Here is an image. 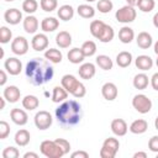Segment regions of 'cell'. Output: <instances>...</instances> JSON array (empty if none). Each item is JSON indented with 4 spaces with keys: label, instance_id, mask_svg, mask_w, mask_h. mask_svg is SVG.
<instances>
[{
    "label": "cell",
    "instance_id": "obj_1",
    "mask_svg": "<svg viewBox=\"0 0 158 158\" xmlns=\"http://www.w3.org/2000/svg\"><path fill=\"white\" fill-rule=\"evenodd\" d=\"M26 77L28 81L33 85H43L49 81L53 75L54 70L49 64L48 59L43 58H33L26 64Z\"/></svg>",
    "mask_w": 158,
    "mask_h": 158
},
{
    "label": "cell",
    "instance_id": "obj_2",
    "mask_svg": "<svg viewBox=\"0 0 158 158\" xmlns=\"http://www.w3.org/2000/svg\"><path fill=\"white\" fill-rule=\"evenodd\" d=\"M81 106L75 100H68L60 104L56 109V117L62 126L70 127L80 122L81 120Z\"/></svg>",
    "mask_w": 158,
    "mask_h": 158
},
{
    "label": "cell",
    "instance_id": "obj_3",
    "mask_svg": "<svg viewBox=\"0 0 158 158\" xmlns=\"http://www.w3.org/2000/svg\"><path fill=\"white\" fill-rule=\"evenodd\" d=\"M40 149L41 153L47 158H60L64 156L63 149L56 143V141H49V139L43 141L40 146Z\"/></svg>",
    "mask_w": 158,
    "mask_h": 158
},
{
    "label": "cell",
    "instance_id": "obj_4",
    "mask_svg": "<svg viewBox=\"0 0 158 158\" xmlns=\"http://www.w3.org/2000/svg\"><path fill=\"white\" fill-rule=\"evenodd\" d=\"M132 106L139 114H147L152 109V101L148 96H146L143 94H137L132 99Z\"/></svg>",
    "mask_w": 158,
    "mask_h": 158
},
{
    "label": "cell",
    "instance_id": "obj_5",
    "mask_svg": "<svg viewBox=\"0 0 158 158\" xmlns=\"http://www.w3.org/2000/svg\"><path fill=\"white\" fill-rule=\"evenodd\" d=\"M116 16V20L118 22H122V23H128V22H132L135 21L137 14H136V10L133 6H130V5H126V6H122L121 9H118L115 14Z\"/></svg>",
    "mask_w": 158,
    "mask_h": 158
},
{
    "label": "cell",
    "instance_id": "obj_6",
    "mask_svg": "<svg viewBox=\"0 0 158 158\" xmlns=\"http://www.w3.org/2000/svg\"><path fill=\"white\" fill-rule=\"evenodd\" d=\"M52 116L48 111L41 110L35 115V125L38 130H47L52 125Z\"/></svg>",
    "mask_w": 158,
    "mask_h": 158
},
{
    "label": "cell",
    "instance_id": "obj_7",
    "mask_svg": "<svg viewBox=\"0 0 158 158\" xmlns=\"http://www.w3.org/2000/svg\"><path fill=\"white\" fill-rule=\"evenodd\" d=\"M11 51L17 56H23L28 51V42L25 37L19 36L11 42Z\"/></svg>",
    "mask_w": 158,
    "mask_h": 158
},
{
    "label": "cell",
    "instance_id": "obj_8",
    "mask_svg": "<svg viewBox=\"0 0 158 158\" xmlns=\"http://www.w3.org/2000/svg\"><path fill=\"white\" fill-rule=\"evenodd\" d=\"M4 67L6 69V72L11 75H17L20 74L21 69H22V64L20 62V59L15 58V57H11V58H7L4 63Z\"/></svg>",
    "mask_w": 158,
    "mask_h": 158
},
{
    "label": "cell",
    "instance_id": "obj_9",
    "mask_svg": "<svg viewBox=\"0 0 158 158\" xmlns=\"http://www.w3.org/2000/svg\"><path fill=\"white\" fill-rule=\"evenodd\" d=\"M31 46L35 51L41 52L48 47V37L44 33H37L31 41Z\"/></svg>",
    "mask_w": 158,
    "mask_h": 158
},
{
    "label": "cell",
    "instance_id": "obj_10",
    "mask_svg": "<svg viewBox=\"0 0 158 158\" xmlns=\"http://www.w3.org/2000/svg\"><path fill=\"white\" fill-rule=\"evenodd\" d=\"M10 117H11L12 122L16 123V125H19V126H23V125H26L27 121H28V116H27L26 111L22 110V109H17V107L11 110Z\"/></svg>",
    "mask_w": 158,
    "mask_h": 158
},
{
    "label": "cell",
    "instance_id": "obj_11",
    "mask_svg": "<svg viewBox=\"0 0 158 158\" xmlns=\"http://www.w3.org/2000/svg\"><path fill=\"white\" fill-rule=\"evenodd\" d=\"M101 94L104 96V99H106L107 101H112L117 98V86L114 84V83H105L101 88Z\"/></svg>",
    "mask_w": 158,
    "mask_h": 158
},
{
    "label": "cell",
    "instance_id": "obj_12",
    "mask_svg": "<svg viewBox=\"0 0 158 158\" xmlns=\"http://www.w3.org/2000/svg\"><path fill=\"white\" fill-rule=\"evenodd\" d=\"M4 19L10 25H17L22 20V12L17 9H9L4 14Z\"/></svg>",
    "mask_w": 158,
    "mask_h": 158
},
{
    "label": "cell",
    "instance_id": "obj_13",
    "mask_svg": "<svg viewBox=\"0 0 158 158\" xmlns=\"http://www.w3.org/2000/svg\"><path fill=\"white\" fill-rule=\"evenodd\" d=\"M20 96H21V91L15 85H9L4 89V98L9 102H17L20 100Z\"/></svg>",
    "mask_w": 158,
    "mask_h": 158
},
{
    "label": "cell",
    "instance_id": "obj_14",
    "mask_svg": "<svg viewBox=\"0 0 158 158\" xmlns=\"http://www.w3.org/2000/svg\"><path fill=\"white\" fill-rule=\"evenodd\" d=\"M127 130H128V127H127V123H126L125 120H122V118L112 120V122H111V131L114 132V135H116V136H125L127 133Z\"/></svg>",
    "mask_w": 158,
    "mask_h": 158
},
{
    "label": "cell",
    "instance_id": "obj_15",
    "mask_svg": "<svg viewBox=\"0 0 158 158\" xmlns=\"http://www.w3.org/2000/svg\"><path fill=\"white\" fill-rule=\"evenodd\" d=\"M95 72H96V69H95V65H94L93 63H84V64H81V65L79 67V69H78L79 77H80L81 79H85V80L91 79V78L95 75Z\"/></svg>",
    "mask_w": 158,
    "mask_h": 158
},
{
    "label": "cell",
    "instance_id": "obj_16",
    "mask_svg": "<svg viewBox=\"0 0 158 158\" xmlns=\"http://www.w3.org/2000/svg\"><path fill=\"white\" fill-rule=\"evenodd\" d=\"M78 83H79V80H78L74 75H72V74H65V75H63V77H62V80H60L62 86H63L69 94L73 93V90L75 89V86L78 85Z\"/></svg>",
    "mask_w": 158,
    "mask_h": 158
},
{
    "label": "cell",
    "instance_id": "obj_17",
    "mask_svg": "<svg viewBox=\"0 0 158 158\" xmlns=\"http://www.w3.org/2000/svg\"><path fill=\"white\" fill-rule=\"evenodd\" d=\"M136 63V67L143 72L146 70H149L152 67H153V59L149 57V56H146V54H142V56H138L135 60Z\"/></svg>",
    "mask_w": 158,
    "mask_h": 158
},
{
    "label": "cell",
    "instance_id": "obj_18",
    "mask_svg": "<svg viewBox=\"0 0 158 158\" xmlns=\"http://www.w3.org/2000/svg\"><path fill=\"white\" fill-rule=\"evenodd\" d=\"M148 128V122L143 118H138V120H135L131 125H130V131L135 135H141V133H144Z\"/></svg>",
    "mask_w": 158,
    "mask_h": 158
},
{
    "label": "cell",
    "instance_id": "obj_19",
    "mask_svg": "<svg viewBox=\"0 0 158 158\" xmlns=\"http://www.w3.org/2000/svg\"><path fill=\"white\" fill-rule=\"evenodd\" d=\"M136 42H137V46L139 47V48H142V49H147V48H149L151 46H152V42H153V40H152V36L148 33V32H139L138 33V36H137V38H136Z\"/></svg>",
    "mask_w": 158,
    "mask_h": 158
},
{
    "label": "cell",
    "instance_id": "obj_20",
    "mask_svg": "<svg viewBox=\"0 0 158 158\" xmlns=\"http://www.w3.org/2000/svg\"><path fill=\"white\" fill-rule=\"evenodd\" d=\"M38 28V20L37 17L32 16V15H28L27 17H25L23 20V30L27 32V33H35Z\"/></svg>",
    "mask_w": 158,
    "mask_h": 158
},
{
    "label": "cell",
    "instance_id": "obj_21",
    "mask_svg": "<svg viewBox=\"0 0 158 158\" xmlns=\"http://www.w3.org/2000/svg\"><path fill=\"white\" fill-rule=\"evenodd\" d=\"M56 43L60 48H68L72 44V36H70V33L67 32V31H60L56 36Z\"/></svg>",
    "mask_w": 158,
    "mask_h": 158
},
{
    "label": "cell",
    "instance_id": "obj_22",
    "mask_svg": "<svg viewBox=\"0 0 158 158\" xmlns=\"http://www.w3.org/2000/svg\"><path fill=\"white\" fill-rule=\"evenodd\" d=\"M59 26V21L56 17H46L41 22V28L44 32H53Z\"/></svg>",
    "mask_w": 158,
    "mask_h": 158
},
{
    "label": "cell",
    "instance_id": "obj_23",
    "mask_svg": "<svg viewBox=\"0 0 158 158\" xmlns=\"http://www.w3.org/2000/svg\"><path fill=\"white\" fill-rule=\"evenodd\" d=\"M133 38H135V32H133V30L131 27L123 26L122 28H120V31H118V40L122 43H131Z\"/></svg>",
    "mask_w": 158,
    "mask_h": 158
},
{
    "label": "cell",
    "instance_id": "obj_24",
    "mask_svg": "<svg viewBox=\"0 0 158 158\" xmlns=\"http://www.w3.org/2000/svg\"><path fill=\"white\" fill-rule=\"evenodd\" d=\"M131 62H132V54L127 51H122L116 56V63L121 68L128 67L131 64Z\"/></svg>",
    "mask_w": 158,
    "mask_h": 158
},
{
    "label": "cell",
    "instance_id": "obj_25",
    "mask_svg": "<svg viewBox=\"0 0 158 158\" xmlns=\"http://www.w3.org/2000/svg\"><path fill=\"white\" fill-rule=\"evenodd\" d=\"M57 14H58V17H59L60 20H63V21H69V20H72L73 16H74V9H73L70 5H63V6H60V7L58 9Z\"/></svg>",
    "mask_w": 158,
    "mask_h": 158
},
{
    "label": "cell",
    "instance_id": "obj_26",
    "mask_svg": "<svg viewBox=\"0 0 158 158\" xmlns=\"http://www.w3.org/2000/svg\"><path fill=\"white\" fill-rule=\"evenodd\" d=\"M84 58H85V56H84L81 48H73V49H70V51L68 52V59H69V62L73 63V64H79V63H81V62L84 60Z\"/></svg>",
    "mask_w": 158,
    "mask_h": 158
},
{
    "label": "cell",
    "instance_id": "obj_27",
    "mask_svg": "<svg viewBox=\"0 0 158 158\" xmlns=\"http://www.w3.org/2000/svg\"><path fill=\"white\" fill-rule=\"evenodd\" d=\"M30 138H31L30 132H28L27 130H23V128H22V130H19V131L16 132V135H15V142H16V144L20 146V147H23V146L28 144Z\"/></svg>",
    "mask_w": 158,
    "mask_h": 158
},
{
    "label": "cell",
    "instance_id": "obj_28",
    "mask_svg": "<svg viewBox=\"0 0 158 158\" xmlns=\"http://www.w3.org/2000/svg\"><path fill=\"white\" fill-rule=\"evenodd\" d=\"M40 105V100L37 96L35 95H26L23 99H22V106L26 109V110H35L37 109Z\"/></svg>",
    "mask_w": 158,
    "mask_h": 158
},
{
    "label": "cell",
    "instance_id": "obj_29",
    "mask_svg": "<svg viewBox=\"0 0 158 158\" xmlns=\"http://www.w3.org/2000/svg\"><path fill=\"white\" fill-rule=\"evenodd\" d=\"M44 58L48 59L52 63H60L62 58H63V54H62L60 51H58L56 48H49L44 52Z\"/></svg>",
    "mask_w": 158,
    "mask_h": 158
},
{
    "label": "cell",
    "instance_id": "obj_30",
    "mask_svg": "<svg viewBox=\"0 0 158 158\" xmlns=\"http://www.w3.org/2000/svg\"><path fill=\"white\" fill-rule=\"evenodd\" d=\"M148 83H149L148 77L144 73H139V74L135 75V78H133V86L136 89H138V90L146 89L148 86Z\"/></svg>",
    "mask_w": 158,
    "mask_h": 158
},
{
    "label": "cell",
    "instance_id": "obj_31",
    "mask_svg": "<svg viewBox=\"0 0 158 158\" xmlns=\"http://www.w3.org/2000/svg\"><path fill=\"white\" fill-rule=\"evenodd\" d=\"M68 91L63 86H54L52 93V101L53 102H62L67 99Z\"/></svg>",
    "mask_w": 158,
    "mask_h": 158
},
{
    "label": "cell",
    "instance_id": "obj_32",
    "mask_svg": "<svg viewBox=\"0 0 158 158\" xmlns=\"http://www.w3.org/2000/svg\"><path fill=\"white\" fill-rule=\"evenodd\" d=\"M96 64L104 70H110V69H112V65H114L112 59L105 54H100L96 57Z\"/></svg>",
    "mask_w": 158,
    "mask_h": 158
},
{
    "label": "cell",
    "instance_id": "obj_33",
    "mask_svg": "<svg viewBox=\"0 0 158 158\" xmlns=\"http://www.w3.org/2000/svg\"><path fill=\"white\" fill-rule=\"evenodd\" d=\"M77 11H78V15L81 16L83 19H91V17H94V15H95L94 7L90 6V5H85V4L79 5L78 9H77Z\"/></svg>",
    "mask_w": 158,
    "mask_h": 158
},
{
    "label": "cell",
    "instance_id": "obj_34",
    "mask_svg": "<svg viewBox=\"0 0 158 158\" xmlns=\"http://www.w3.org/2000/svg\"><path fill=\"white\" fill-rule=\"evenodd\" d=\"M114 36H115L114 28H112L111 26H109V25H105V27H104V30L101 31V33H100V36H99V38H98V40H99L100 42L107 43V42L112 41Z\"/></svg>",
    "mask_w": 158,
    "mask_h": 158
},
{
    "label": "cell",
    "instance_id": "obj_35",
    "mask_svg": "<svg viewBox=\"0 0 158 158\" xmlns=\"http://www.w3.org/2000/svg\"><path fill=\"white\" fill-rule=\"evenodd\" d=\"M105 25H106V23L102 22L101 20H94V21H91V23H90V33H91L95 38H99V36H100L101 31L104 30Z\"/></svg>",
    "mask_w": 158,
    "mask_h": 158
},
{
    "label": "cell",
    "instance_id": "obj_36",
    "mask_svg": "<svg viewBox=\"0 0 158 158\" xmlns=\"http://www.w3.org/2000/svg\"><path fill=\"white\" fill-rule=\"evenodd\" d=\"M80 48H81L85 57H91L96 52V44H95L94 41H85Z\"/></svg>",
    "mask_w": 158,
    "mask_h": 158
},
{
    "label": "cell",
    "instance_id": "obj_37",
    "mask_svg": "<svg viewBox=\"0 0 158 158\" xmlns=\"http://www.w3.org/2000/svg\"><path fill=\"white\" fill-rule=\"evenodd\" d=\"M96 7L101 14H107V12H110L112 10L114 4H112L111 0H99Z\"/></svg>",
    "mask_w": 158,
    "mask_h": 158
},
{
    "label": "cell",
    "instance_id": "obj_38",
    "mask_svg": "<svg viewBox=\"0 0 158 158\" xmlns=\"http://www.w3.org/2000/svg\"><path fill=\"white\" fill-rule=\"evenodd\" d=\"M37 7H38V2L36 0H25L22 2V10L25 12L30 14V15L33 14V12H36Z\"/></svg>",
    "mask_w": 158,
    "mask_h": 158
},
{
    "label": "cell",
    "instance_id": "obj_39",
    "mask_svg": "<svg viewBox=\"0 0 158 158\" xmlns=\"http://www.w3.org/2000/svg\"><path fill=\"white\" fill-rule=\"evenodd\" d=\"M40 5H41V9H42L43 11L51 12V11H53V10L57 9L58 1H57V0H41Z\"/></svg>",
    "mask_w": 158,
    "mask_h": 158
},
{
    "label": "cell",
    "instance_id": "obj_40",
    "mask_svg": "<svg viewBox=\"0 0 158 158\" xmlns=\"http://www.w3.org/2000/svg\"><path fill=\"white\" fill-rule=\"evenodd\" d=\"M102 146H105V147H107V148H110V149H112L114 152L117 153V152H118V148H120V142H118L117 138L109 137V138H106V139L104 141Z\"/></svg>",
    "mask_w": 158,
    "mask_h": 158
},
{
    "label": "cell",
    "instance_id": "obj_41",
    "mask_svg": "<svg viewBox=\"0 0 158 158\" xmlns=\"http://www.w3.org/2000/svg\"><path fill=\"white\" fill-rule=\"evenodd\" d=\"M154 0H141L138 4V9L143 12H151L154 9Z\"/></svg>",
    "mask_w": 158,
    "mask_h": 158
},
{
    "label": "cell",
    "instance_id": "obj_42",
    "mask_svg": "<svg viewBox=\"0 0 158 158\" xmlns=\"http://www.w3.org/2000/svg\"><path fill=\"white\" fill-rule=\"evenodd\" d=\"M11 37H12V32L6 26H1L0 27V42L7 43V42H10Z\"/></svg>",
    "mask_w": 158,
    "mask_h": 158
},
{
    "label": "cell",
    "instance_id": "obj_43",
    "mask_svg": "<svg viewBox=\"0 0 158 158\" xmlns=\"http://www.w3.org/2000/svg\"><path fill=\"white\" fill-rule=\"evenodd\" d=\"M20 156V152L15 147H6L2 151V157L4 158H17Z\"/></svg>",
    "mask_w": 158,
    "mask_h": 158
},
{
    "label": "cell",
    "instance_id": "obj_44",
    "mask_svg": "<svg viewBox=\"0 0 158 158\" xmlns=\"http://www.w3.org/2000/svg\"><path fill=\"white\" fill-rule=\"evenodd\" d=\"M85 94H86V89H85V86H84V84L83 83H78V85L75 86V89L73 90V93H72V95L74 96V98H83V96H85Z\"/></svg>",
    "mask_w": 158,
    "mask_h": 158
},
{
    "label": "cell",
    "instance_id": "obj_45",
    "mask_svg": "<svg viewBox=\"0 0 158 158\" xmlns=\"http://www.w3.org/2000/svg\"><path fill=\"white\" fill-rule=\"evenodd\" d=\"M10 133V126L6 121L0 122V139H5Z\"/></svg>",
    "mask_w": 158,
    "mask_h": 158
},
{
    "label": "cell",
    "instance_id": "obj_46",
    "mask_svg": "<svg viewBox=\"0 0 158 158\" xmlns=\"http://www.w3.org/2000/svg\"><path fill=\"white\" fill-rule=\"evenodd\" d=\"M54 141H56V143L63 149L64 154L69 153V151H70V143H69L67 139H64V138H57V139H54Z\"/></svg>",
    "mask_w": 158,
    "mask_h": 158
},
{
    "label": "cell",
    "instance_id": "obj_47",
    "mask_svg": "<svg viewBox=\"0 0 158 158\" xmlns=\"http://www.w3.org/2000/svg\"><path fill=\"white\" fill-rule=\"evenodd\" d=\"M116 156V152H114L112 149L102 146L101 149H100V157L101 158H114Z\"/></svg>",
    "mask_w": 158,
    "mask_h": 158
},
{
    "label": "cell",
    "instance_id": "obj_48",
    "mask_svg": "<svg viewBox=\"0 0 158 158\" xmlns=\"http://www.w3.org/2000/svg\"><path fill=\"white\" fill-rule=\"evenodd\" d=\"M148 148H149L152 152L158 153V136L151 137V139L148 141Z\"/></svg>",
    "mask_w": 158,
    "mask_h": 158
},
{
    "label": "cell",
    "instance_id": "obj_49",
    "mask_svg": "<svg viewBox=\"0 0 158 158\" xmlns=\"http://www.w3.org/2000/svg\"><path fill=\"white\" fill-rule=\"evenodd\" d=\"M72 158H89V153L85 151H77L72 153Z\"/></svg>",
    "mask_w": 158,
    "mask_h": 158
},
{
    "label": "cell",
    "instance_id": "obj_50",
    "mask_svg": "<svg viewBox=\"0 0 158 158\" xmlns=\"http://www.w3.org/2000/svg\"><path fill=\"white\" fill-rule=\"evenodd\" d=\"M151 85H152V88L154 90L158 91V73H154L152 75V78H151Z\"/></svg>",
    "mask_w": 158,
    "mask_h": 158
},
{
    "label": "cell",
    "instance_id": "obj_51",
    "mask_svg": "<svg viewBox=\"0 0 158 158\" xmlns=\"http://www.w3.org/2000/svg\"><path fill=\"white\" fill-rule=\"evenodd\" d=\"M6 80H7V77H6L5 70H0V85H5Z\"/></svg>",
    "mask_w": 158,
    "mask_h": 158
},
{
    "label": "cell",
    "instance_id": "obj_52",
    "mask_svg": "<svg viewBox=\"0 0 158 158\" xmlns=\"http://www.w3.org/2000/svg\"><path fill=\"white\" fill-rule=\"evenodd\" d=\"M133 158H147V153L144 152H137L133 154Z\"/></svg>",
    "mask_w": 158,
    "mask_h": 158
},
{
    "label": "cell",
    "instance_id": "obj_53",
    "mask_svg": "<svg viewBox=\"0 0 158 158\" xmlns=\"http://www.w3.org/2000/svg\"><path fill=\"white\" fill-rule=\"evenodd\" d=\"M30 157H32V158H37L38 154H37V153H33V152H27V153L23 154V158H30Z\"/></svg>",
    "mask_w": 158,
    "mask_h": 158
},
{
    "label": "cell",
    "instance_id": "obj_54",
    "mask_svg": "<svg viewBox=\"0 0 158 158\" xmlns=\"http://www.w3.org/2000/svg\"><path fill=\"white\" fill-rule=\"evenodd\" d=\"M139 1L141 0H127V5H130V6H138V4H139Z\"/></svg>",
    "mask_w": 158,
    "mask_h": 158
},
{
    "label": "cell",
    "instance_id": "obj_55",
    "mask_svg": "<svg viewBox=\"0 0 158 158\" xmlns=\"http://www.w3.org/2000/svg\"><path fill=\"white\" fill-rule=\"evenodd\" d=\"M153 25H154V27L158 28V12L154 14V16H153Z\"/></svg>",
    "mask_w": 158,
    "mask_h": 158
},
{
    "label": "cell",
    "instance_id": "obj_56",
    "mask_svg": "<svg viewBox=\"0 0 158 158\" xmlns=\"http://www.w3.org/2000/svg\"><path fill=\"white\" fill-rule=\"evenodd\" d=\"M5 100H6V99H5L4 96L0 98V110H2V109L5 107Z\"/></svg>",
    "mask_w": 158,
    "mask_h": 158
},
{
    "label": "cell",
    "instance_id": "obj_57",
    "mask_svg": "<svg viewBox=\"0 0 158 158\" xmlns=\"http://www.w3.org/2000/svg\"><path fill=\"white\" fill-rule=\"evenodd\" d=\"M154 52H156V54L158 56V41L154 43Z\"/></svg>",
    "mask_w": 158,
    "mask_h": 158
},
{
    "label": "cell",
    "instance_id": "obj_58",
    "mask_svg": "<svg viewBox=\"0 0 158 158\" xmlns=\"http://www.w3.org/2000/svg\"><path fill=\"white\" fill-rule=\"evenodd\" d=\"M154 126H156V128L158 130V116H157L156 120H154Z\"/></svg>",
    "mask_w": 158,
    "mask_h": 158
},
{
    "label": "cell",
    "instance_id": "obj_59",
    "mask_svg": "<svg viewBox=\"0 0 158 158\" xmlns=\"http://www.w3.org/2000/svg\"><path fill=\"white\" fill-rule=\"evenodd\" d=\"M156 64H157V67H158V57H157V60H156Z\"/></svg>",
    "mask_w": 158,
    "mask_h": 158
},
{
    "label": "cell",
    "instance_id": "obj_60",
    "mask_svg": "<svg viewBox=\"0 0 158 158\" xmlns=\"http://www.w3.org/2000/svg\"><path fill=\"white\" fill-rule=\"evenodd\" d=\"M86 1H89V2H91V1H95V0H86Z\"/></svg>",
    "mask_w": 158,
    "mask_h": 158
},
{
    "label": "cell",
    "instance_id": "obj_61",
    "mask_svg": "<svg viewBox=\"0 0 158 158\" xmlns=\"http://www.w3.org/2000/svg\"><path fill=\"white\" fill-rule=\"evenodd\" d=\"M5 1H15V0H5Z\"/></svg>",
    "mask_w": 158,
    "mask_h": 158
},
{
    "label": "cell",
    "instance_id": "obj_62",
    "mask_svg": "<svg viewBox=\"0 0 158 158\" xmlns=\"http://www.w3.org/2000/svg\"><path fill=\"white\" fill-rule=\"evenodd\" d=\"M157 157H158V154H157Z\"/></svg>",
    "mask_w": 158,
    "mask_h": 158
}]
</instances>
